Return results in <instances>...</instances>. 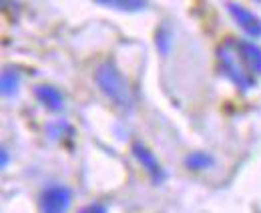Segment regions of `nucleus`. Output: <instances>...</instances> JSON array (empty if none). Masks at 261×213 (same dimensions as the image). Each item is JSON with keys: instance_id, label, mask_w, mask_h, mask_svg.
<instances>
[{"instance_id": "obj_1", "label": "nucleus", "mask_w": 261, "mask_h": 213, "mask_svg": "<svg viewBox=\"0 0 261 213\" xmlns=\"http://www.w3.org/2000/svg\"><path fill=\"white\" fill-rule=\"evenodd\" d=\"M95 81L100 87V91L105 92L117 107L127 109V111L133 107V94H130L129 83L113 62H102L98 66L97 73H95Z\"/></svg>"}, {"instance_id": "obj_2", "label": "nucleus", "mask_w": 261, "mask_h": 213, "mask_svg": "<svg viewBox=\"0 0 261 213\" xmlns=\"http://www.w3.org/2000/svg\"><path fill=\"white\" fill-rule=\"evenodd\" d=\"M219 62L225 75L241 91H249L255 87V75H251V70L245 66L237 49V40H225L219 46Z\"/></svg>"}, {"instance_id": "obj_3", "label": "nucleus", "mask_w": 261, "mask_h": 213, "mask_svg": "<svg viewBox=\"0 0 261 213\" xmlns=\"http://www.w3.org/2000/svg\"><path fill=\"white\" fill-rule=\"evenodd\" d=\"M72 201V193L65 185H50L42 191L40 207L42 213H66Z\"/></svg>"}, {"instance_id": "obj_4", "label": "nucleus", "mask_w": 261, "mask_h": 213, "mask_svg": "<svg viewBox=\"0 0 261 213\" xmlns=\"http://www.w3.org/2000/svg\"><path fill=\"white\" fill-rule=\"evenodd\" d=\"M227 10L231 14V18L247 32L251 38L261 36V18L257 14H253L249 8L237 4V2H227Z\"/></svg>"}, {"instance_id": "obj_5", "label": "nucleus", "mask_w": 261, "mask_h": 213, "mask_svg": "<svg viewBox=\"0 0 261 213\" xmlns=\"http://www.w3.org/2000/svg\"><path fill=\"white\" fill-rule=\"evenodd\" d=\"M133 155L137 157V161L141 163V167H145V171L153 177V181L155 183H161L165 181V171H163V167H161V163L157 161V157L153 155V151H149L143 143H135L133 145Z\"/></svg>"}, {"instance_id": "obj_6", "label": "nucleus", "mask_w": 261, "mask_h": 213, "mask_svg": "<svg viewBox=\"0 0 261 213\" xmlns=\"http://www.w3.org/2000/svg\"><path fill=\"white\" fill-rule=\"evenodd\" d=\"M239 55L245 62V66L251 70V75L261 77V49L251 40H237Z\"/></svg>"}, {"instance_id": "obj_7", "label": "nucleus", "mask_w": 261, "mask_h": 213, "mask_svg": "<svg viewBox=\"0 0 261 213\" xmlns=\"http://www.w3.org/2000/svg\"><path fill=\"white\" fill-rule=\"evenodd\" d=\"M34 97L46 109H50V111H61L63 105H65L63 92L59 91L57 87H53V85H38V87H34Z\"/></svg>"}, {"instance_id": "obj_8", "label": "nucleus", "mask_w": 261, "mask_h": 213, "mask_svg": "<svg viewBox=\"0 0 261 213\" xmlns=\"http://www.w3.org/2000/svg\"><path fill=\"white\" fill-rule=\"evenodd\" d=\"M97 2L107 8H115V10H123V12H139L147 4L145 0H97Z\"/></svg>"}, {"instance_id": "obj_9", "label": "nucleus", "mask_w": 261, "mask_h": 213, "mask_svg": "<svg viewBox=\"0 0 261 213\" xmlns=\"http://www.w3.org/2000/svg\"><path fill=\"white\" fill-rule=\"evenodd\" d=\"M18 85H20V79H18V73L12 70V68H6L2 73V92L6 97H12L18 91Z\"/></svg>"}, {"instance_id": "obj_10", "label": "nucleus", "mask_w": 261, "mask_h": 213, "mask_svg": "<svg viewBox=\"0 0 261 213\" xmlns=\"http://www.w3.org/2000/svg\"><path fill=\"white\" fill-rule=\"evenodd\" d=\"M213 163V157L209 155V153L205 151H195L191 153L187 159H185V165L189 167V169H193V171H199V169H205V167H209Z\"/></svg>"}, {"instance_id": "obj_11", "label": "nucleus", "mask_w": 261, "mask_h": 213, "mask_svg": "<svg viewBox=\"0 0 261 213\" xmlns=\"http://www.w3.org/2000/svg\"><path fill=\"white\" fill-rule=\"evenodd\" d=\"M79 213H107V207L102 203H91V205L83 207Z\"/></svg>"}, {"instance_id": "obj_12", "label": "nucleus", "mask_w": 261, "mask_h": 213, "mask_svg": "<svg viewBox=\"0 0 261 213\" xmlns=\"http://www.w3.org/2000/svg\"><path fill=\"white\" fill-rule=\"evenodd\" d=\"M0 155H2V167H6V163H8V153H6V149H2Z\"/></svg>"}]
</instances>
